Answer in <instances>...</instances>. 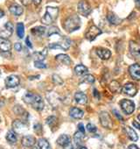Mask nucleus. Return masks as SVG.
<instances>
[{"mask_svg":"<svg viewBox=\"0 0 140 149\" xmlns=\"http://www.w3.org/2000/svg\"><path fill=\"white\" fill-rule=\"evenodd\" d=\"M23 98L26 104L32 105V107L36 111H40L44 109V101L39 94L28 91L25 94Z\"/></svg>","mask_w":140,"mask_h":149,"instance_id":"obj_1","label":"nucleus"},{"mask_svg":"<svg viewBox=\"0 0 140 149\" xmlns=\"http://www.w3.org/2000/svg\"><path fill=\"white\" fill-rule=\"evenodd\" d=\"M63 26L67 32L72 33L81 27V19L77 15H72L65 20Z\"/></svg>","mask_w":140,"mask_h":149,"instance_id":"obj_2","label":"nucleus"},{"mask_svg":"<svg viewBox=\"0 0 140 149\" xmlns=\"http://www.w3.org/2000/svg\"><path fill=\"white\" fill-rule=\"evenodd\" d=\"M59 14V8L57 7H52V6H47L46 11L43 18L41 19V22L45 25H51L53 24Z\"/></svg>","mask_w":140,"mask_h":149,"instance_id":"obj_3","label":"nucleus"},{"mask_svg":"<svg viewBox=\"0 0 140 149\" xmlns=\"http://www.w3.org/2000/svg\"><path fill=\"white\" fill-rule=\"evenodd\" d=\"M99 118H100V122L101 125L107 129H111L113 127V122L112 119L110 116V114L106 111H102L99 115Z\"/></svg>","mask_w":140,"mask_h":149,"instance_id":"obj_4","label":"nucleus"},{"mask_svg":"<svg viewBox=\"0 0 140 149\" xmlns=\"http://www.w3.org/2000/svg\"><path fill=\"white\" fill-rule=\"evenodd\" d=\"M77 10H78L79 14L84 17H87L91 13V6L87 1H85V0H82V1L79 2L77 6Z\"/></svg>","mask_w":140,"mask_h":149,"instance_id":"obj_5","label":"nucleus"},{"mask_svg":"<svg viewBox=\"0 0 140 149\" xmlns=\"http://www.w3.org/2000/svg\"><path fill=\"white\" fill-rule=\"evenodd\" d=\"M120 105H121V108L123 111V112L127 115L133 113V111H135V104L130 100L123 99L120 102Z\"/></svg>","mask_w":140,"mask_h":149,"instance_id":"obj_6","label":"nucleus"},{"mask_svg":"<svg viewBox=\"0 0 140 149\" xmlns=\"http://www.w3.org/2000/svg\"><path fill=\"white\" fill-rule=\"evenodd\" d=\"M100 34H102V30L100 29V28H98L96 26H91L89 28V30H88V32L86 33V34H85V36H86V39H88L89 40H90V41H92V40H94L97 36H99Z\"/></svg>","mask_w":140,"mask_h":149,"instance_id":"obj_7","label":"nucleus"},{"mask_svg":"<svg viewBox=\"0 0 140 149\" xmlns=\"http://www.w3.org/2000/svg\"><path fill=\"white\" fill-rule=\"evenodd\" d=\"M130 51L132 57L138 62H140V45L135 41L130 42Z\"/></svg>","mask_w":140,"mask_h":149,"instance_id":"obj_8","label":"nucleus"},{"mask_svg":"<svg viewBox=\"0 0 140 149\" xmlns=\"http://www.w3.org/2000/svg\"><path fill=\"white\" fill-rule=\"evenodd\" d=\"M13 33V25L12 22H7L5 26L0 29V37L2 38H9Z\"/></svg>","mask_w":140,"mask_h":149,"instance_id":"obj_9","label":"nucleus"},{"mask_svg":"<svg viewBox=\"0 0 140 149\" xmlns=\"http://www.w3.org/2000/svg\"><path fill=\"white\" fill-rule=\"evenodd\" d=\"M122 91L123 93H124L125 95H128L129 97H134L137 92V87L136 84L132 83H128L123 87Z\"/></svg>","mask_w":140,"mask_h":149,"instance_id":"obj_10","label":"nucleus"},{"mask_svg":"<svg viewBox=\"0 0 140 149\" xmlns=\"http://www.w3.org/2000/svg\"><path fill=\"white\" fill-rule=\"evenodd\" d=\"M129 73L132 79L140 81V66L138 64H132L129 68Z\"/></svg>","mask_w":140,"mask_h":149,"instance_id":"obj_11","label":"nucleus"},{"mask_svg":"<svg viewBox=\"0 0 140 149\" xmlns=\"http://www.w3.org/2000/svg\"><path fill=\"white\" fill-rule=\"evenodd\" d=\"M20 84V80L19 77L17 76H10L6 79V85L7 88H15L17 86H19Z\"/></svg>","mask_w":140,"mask_h":149,"instance_id":"obj_12","label":"nucleus"},{"mask_svg":"<svg viewBox=\"0 0 140 149\" xmlns=\"http://www.w3.org/2000/svg\"><path fill=\"white\" fill-rule=\"evenodd\" d=\"M36 139L32 135H25L21 139V144L25 147H32L35 145Z\"/></svg>","mask_w":140,"mask_h":149,"instance_id":"obj_13","label":"nucleus"},{"mask_svg":"<svg viewBox=\"0 0 140 149\" xmlns=\"http://www.w3.org/2000/svg\"><path fill=\"white\" fill-rule=\"evenodd\" d=\"M26 127H27L26 124L19 119L14 120L12 123V128L14 132H23L25 130H26Z\"/></svg>","mask_w":140,"mask_h":149,"instance_id":"obj_14","label":"nucleus"},{"mask_svg":"<svg viewBox=\"0 0 140 149\" xmlns=\"http://www.w3.org/2000/svg\"><path fill=\"white\" fill-rule=\"evenodd\" d=\"M12 49V43L6 38L0 37V50L3 52H9Z\"/></svg>","mask_w":140,"mask_h":149,"instance_id":"obj_15","label":"nucleus"},{"mask_svg":"<svg viewBox=\"0 0 140 149\" xmlns=\"http://www.w3.org/2000/svg\"><path fill=\"white\" fill-rule=\"evenodd\" d=\"M96 54L103 60H108L111 56V52L109 49L103 48V47L97 48L96 49Z\"/></svg>","mask_w":140,"mask_h":149,"instance_id":"obj_16","label":"nucleus"},{"mask_svg":"<svg viewBox=\"0 0 140 149\" xmlns=\"http://www.w3.org/2000/svg\"><path fill=\"white\" fill-rule=\"evenodd\" d=\"M69 114L72 118H76V119H79V118H82L84 115V112L83 111H82L81 109L79 108H76V107H73L70 109L69 111Z\"/></svg>","mask_w":140,"mask_h":149,"instance_id":"obj_17","label":"nucleus"},{"mask_svg":"<svg viewBox=\"0 0 140 149\" xmlns=\"http://www.w3.org/2000/svg\"><path fill=\"white\" fill-rule=\"evenodd\" d=\"M55 59H56L57 61H59V62H60V63H62L64 65H67L68 66V65H70V64L72 63L71 59H70L69 56L67 55V54H58V55H56Z\"/></svg>","mask_w":140,"mask_h":149,"instance_id":"obj_18","label":"nucleus"},{"mask_svg":"<svg viewBox=\"0 0 140 149\" xmlns=\"http://www.w3.org/2000/svg\"><path fill=\"white\" fill-rule=\"evenodd\" d=\"M107 19L111 25H119L122 21L121 19H119L116 14H115L114 13H111V12L108 13Z\"/></svg>","mask_w":140,"mask_h":149,"instance_id":"obj_19","label":"nucleus"},{"mask_svg":"<svg viewBox=\"0 0 140 149\" xmlns=\"http://www.w3.org/2000/svg\"><path fill=\"white\" fill-rule=\"evenodd\" d=\"M75 99L80 104H86L88 103V97L83 92H77L75 95Z\"/></svg>","mask_w":140,"mask_h":149,"instance_id":"obj_20","label":"nucleus"},{"mask_svg":"<svg viewBox=\"0 0 140 149\" xmlns=\"http://www.w3.org/2000/svg\"><path fill=\"white\" fill-rule=\"evenodd\" d=\"M9 10H10L11 13L13 14V15H15V16H20L23 13V8H22V6L17 5V4H14V5L11 6L10 8H9Z\"/></svg>","mask_w":140,"mask_h":149,"instance_id":"obj_21","label":"nucleus"},{"mask_svg":"<svg viewBox=\"0 0 140 149\" xmlns=\"http://www.w3.org/2000/svg\"><path fill=\"white\" fill-rule=\"evenodd\" d=\"M57 144L61 146H65L66 145L70 143V137L67 134H61L58 139H57Z\"/></svg>","mask_w":140,"mask_h":149,"instance_id":"obj_22","label":"nucleus"},{"mask_svg":"<svg viewBox=\"0 0 140 149\" xmlns=\"http://www.w3.org/2000/svg\"><path fill=\"white\" fill-rule=\"evenodd\" d=\"M125 132H126V133H127V135H128V137H129V139H130V140H132V141H137V140L138 139V136H137V132H136L131 127L126 126V127H125Z\"/></svg>","mask_w":140,"mask_h":149,"instance_id":"obj_23","label":"nucleus"},{"mask_svg":"<svg viewBox=\"0 0 140 149\" xmlns=\"http://www.w3.org/2000/svg\"><path fill=\"white\" fill-rule=\"evenodd\" d=\"M6 140L10 143V144H15L18 140V137L17 134L14 131H9L6 133Z\"/></svg>","mask_w":140,"mask_h":149,"instance_id":"obj_24","label":"nucleus"},{"mask_svg":"<svg viewBox=\"0 0 140 149\" xmlns=\"http://www.w3.org/2000/svg\"><path fill=\"white\" fill-rule=\"evenodd\" d=\"M110 89L112 92L114 93H119L122 91V87L120 85V84L116 81H112L110 84Z\"/></svg>","mask_w":140,"mask_h":149,"instance_id":"obj_25","label":"nucleus"},{"mask_svg":"<svg viewBox=\"0 0 140 149\" xmlns=\"http://www.w3.org/2000/svg\"><path fill=\"white\" fill-rule=\"evenodd\" d=\"M38 146L40 147V149H52L49 142L44 138H40L38 140Z\"/></svg>","mask_w":140,"mask_h":149,"instance_id":"obj_26","label":"nucleus"},{"mask_svg":"<svg viewBox=\"0 0 140 149\" xmlns=\"http://www.w3.org/2000/svg\"><path fill=\"white\" fill-rule=\"evenodd\" d=\"M83 139H84V132H82L78 131L77 132L75 133L74 140H75L76 145H81L83 142Z\"/></svg>","mask_w":140,"mask_h":149,"instance_id":"obj_27","label":"nucleus"},{"mask_svg":"<svg viewBox=\"0 0 140 149\" xmlns=\"http://www.w3.org/2000/svg\"><path fill=\"white\" fill-rule=\"evenodd\" d=\"M31 32H32V33L34 34V35L42 36V35L45 34V33H46V28H45L44 26H36V27L32 28Z\"/></svg>","mask_w":140,"mask_h":149,"instance_id":"obj_28","label":"nucleus"},{"mask_svg":"<svg viewBox=\"0 0 140 149\" xmlns=\"http://www.w3.org/2000/svg\"><path fill=\"white\" fill-rule=\"evenodd\" d=\"M75 72L76 73V74H78V76H82V74L88 73V68L85 67L84 65L80 64L75 68Z\"/></svg>","mask_w":140,"mask_h":149,"instance_id":"obj_29","label":"nucleus"},{"mask_svg":"<svg viewBox=\"0 0 140 149\" xmlns=\"http://www.w3.org/2000/svg\"><path fill=\"white\" fill-rule=\"evenodd\" d=\"M46 124L51 127V128H53L57 125V123H58V119L56 117L54 116H50L46 118Z\"/></svg>","mask_w":140,"mask_h":149,"instance_id":"obj_30","label":"nucleus"},{"mask_svg":"<svg viewBox=\"0 0 140 149\" xmlns=\"http://www.w3.org/2000/svg\"><path fill=\"white\" fill-rule=\"evenodd\" d=\"M17 34L19 38L22 39L25 35V26L23 23H18L17 24Z\"/></svg>","mask_w":140,"mask_h":149,"instance_id":"obj_31","label":"nucleus"},{"mask_svg":"<svg viewBox=\"0 0 140 149\" xmlns=\"http://www.w3.org/2000/svg\"><path fill=\"white\" fill-rule=\"evenodd\" d=\"M82 83H87V84H93L95 82V77L92 76V74H86L85 77H83V78L82 79Z\"/></svg>","mask_w":140,"mask_h":149,"instance_id":"obj_32","label":"nucleus"},{"mask_svg":"<svg viewBox=\"0 0 140 149\" xmlns=\"http://www.w3.org/2000/svg\"><path fill=\"white\" fill-rule=\"evenodd\" d=\"M53 82L57 85H60L63 84V80L58 76V74H53Z\"/></svg>","mask_w":140,"mask_h":149,"instance_id":"obj_33","label":"nucleus"},{"mask_svg":"<svg viewBox=\"0 0 140 149\" xmlns=\"http://www.w3.org/2000/svg\"><path fill=\"white\" fill-rule=\"evenodd\" d=\"M34 66L36 68H47L46 64L43 63L42 61H34Z\"/></svg>","mask_w":140,"mask_h":149,"instance_id":"obj_34","label":"nucleus"},{"mask_svg":"<svg viewBox=\"0 0 140 149\" xmlns=\"http://www.w3.org/2000/svg\"><path fill=\"white\" fill-rule=\"evenodd\" d=\"M55 33H57V34H60V30L56 27V26H52L50 29H49V31H48V36H51V35H53V34H55Z\"/></svg>","mask_w":140,"mask_h":149,"instance_id":"obj_35","label":"nucleus"},{"mask_svg":"<svg viewBox=\"0 0 140 149\" xmlns=\"http://www.w3.org/2000/svg\"><path fill=\"white\" fill-rule=\"evenodd\" d=\"M87 130L89 132H96V125H94L93 124H90V123H89L88 125H87Z\"/></svg>","mask_w":140,"mask_h":149,"instance_id":"obj_36","label":"nucleus"},{"mask_svg":"<svg viewBox=\"0 0 140 149\" xmlns=\"http://www.w3.org/2000/svg\"><path fill=\"white\" fill-rule=\"evenodd\" d=\"M14 48H15L16 51L19 52V51H21V49H22V45H21L20 43H16V44L14 45Z\"/></svg>","mask_w":140,"mask_h":149,"instance_id":"obj_37","label":"nucleus"},{"mask_svg":"<svg viewBox=\"0 0 140 149\" xmlns=\"http://www.w3.org/2000/svg\"><path fill=\"white\" fill-rule=\"evenodd\" d=\"M32 1H33V0H21V3H22L24 6H29V5L32 3Z\"/></svg>","mask_w":140,"mask_h":149,"instance_id":"obj_38","label":"nucleus"},{"mask_svg":"<svg viewBox=\"0 0 140 149\" xmlns=\"http://www.w3.org/2000/svg\"><path fill=\"white\" fill-rule=\"evenodd\" d=\"M26 45H27V47H30V48H32V47H33V45H32V42H31V40H30V38H29V37H26Z\"/></svg>","mask_w":140,"mask_h":149,"instance_id":"obj_39","label":"nucleus"},{"mask_svg":"<svg viewBox=\"0 0 140 149\" xmlns=\"http://www.w3.org/2000/svg\"><path fill=\"white\" fill-rule=\"evenodd\" d=\"M63 149H74V146L71 144V142H70L69 144H67L65 146H63Z\"/></svg>","mask_w":140,"mask_h":149,"instance_id":"obj_40","label":"nucleus"},{"mask_svg":"<svg viewBox=\"0 0 140 149\" xmlns=\"http://www.w3.org/2000/svg\"><path fill=\"white\" fill-rule=\"evenodd\" d=\"M113 112H114V113H115V115H116V116L118 118V119H119V120H123V117H122V116H121V115L118 113V111H116V110H113Z\"/></svg>","mask_w":140,"mask_h":149,"instance_id":"obj_41","label":"nucleus"},{"mask_svg":"<svg viewBox=\"0 0 140 149\" xmlns=\"http://www.w3.org/2000/svg\"><path fill=\"white\" fill-rule=\"evenodd\" d=\"M78 129H79V131H80V132H85V128H84V126H83V125H82V123L78 125Z\"/></svg>","mask_w":140,"mask_h":149,"instance_id":"obj_42","label":"nucleus"},{"mask_svg":"<svg viewBox=\"0 0 140 149\" xmlns=\"http://www.w3.org/2000/svg\"><path fill=\"white\" fill-rule=\"evenodd\" d=\"M133 125L135 126V128H137V129H138L139 131H140V124L138 123V122H137V121H133Z\"/></svg>","mask_w":140,"mask_h":149,"instance_id":"obj_43","label":"nucleus"},{"mask_svg":"<svg viewBox=\"0 0 140 149\" xmlns=\"http://www.w3.org/2000/svg\"><path fill=\"white\" fill-rule=\"evenodd\" d=\"M94 96H95L97 99L100 98V95H99V93H98V91H97L96 89H94Z\"/></svg>","mask_w":140,"mask_h":149,"instance_id":"obj_44","label":"nucleus"},{"mask_svg":"<svg viewBox=\"0 0 140 149\" xmlns=\"http://www.w3.org/2000/svg\"><path fill=\"white\" fill-rule=\"evenodd\" d=\"M128 149H139V148L136 145H130V146H129Z\"/></svg>","mask_w":140,"mask_h":149,"instance_id":"obj_45","label":"nucleus"},{"mask_svg":"<svg viewBox=\"0 0 140 149\" xmlns=\"http://www.w3.org/2000/svg\"><path fill=\"white\" fill-rule=\"evenodd\" d=\"M33 3L36 5V6H39L40 3H41V1H42V0H33Z\"/></svg>","mask_w":140,"mask_h":149,"instance_id":"obj_46","label":"nucleus"},{"mask_svg":"<svg viewBox=\"0 0 140 149\" xmlns=\"http://www.w3.org/2000/svg\"><path fill=\"white\" fill-rule=\"evenodd\" d=\"M135 3H136L137 7L140 9V0H135Z\"/></svg>","mask_w":140,"mask_h":149,"instance_id":"obj_47","label":"nucleus"},{"mask_svg":"<svg viewBox=\"0 0 140 149\" xmlns=\"http://www.w3.org/2000/svg\"><path fill=\"white\" fill-rule=\"evenodd\" d=\"M4 15H5V13H4V11L0 9V18H2Z\"/></svg>","mask_w":140,"mask_h":149,"instance_id":"obj_48","label":"nucleus"},{"mask_svg":"<svg viewBox=\"0 0 140 149\" xmlns=\"http://www.w3.org/2000/svg\"><path fill=\"white\" fill-rule=\"evenodd\" d=\"M77 149H88V148H86L85 146H78Z\"/></svg>","mask_w":140,"mask_h":149,"instance_id":"obj_49","label":"nucleus"},{"mask_svg":"<svg viewBox=\"0 0 140 149\" xmlns=\"http://www.w3.org/2000/svg\"><path fill=\"white\" fill-rule=\"evenodd\" d=\"M31 149H40V147H37V146H32Z\"/></svg>","mask_w":140,"mask_h":149,"instance_id":"obj_50","label":"nucleus"},{"mask_svg":"<svg viewBox=\"0 0 140 149\" xmlns=\"http://www.w3.org/2000/svg\"><path fill=\"white\" fill-rule=\"evenodd\" d=\"M137 118H138V119H139V120H140V114H139V115H138V116H137Z\"/></svg>","mask_w":140,"mask_h":149,"instance_id":"obj_51","label":"nucleus"},{"mask_svg":"<svg viewBox=\"0 0 140 149\" xmlns=\"http://www.w3.org/2000/svg\"><path fill=\"white\" fill-rule=\"evenodd\" d=\"M0 76H1V70H0Z\"/></svg>","mask_w":140,"mask_h":149,"instance_id":"obj_52","label":"nucleus"}]
</instances>
